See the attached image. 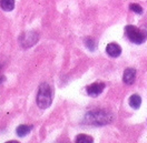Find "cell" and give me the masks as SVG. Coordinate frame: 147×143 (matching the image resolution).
<instances>
[{
  "label": "cell",
  "instance_id": "obj_2",
  "mask_svg": "<svg viewBox=\"0 0 147 143\" xmlns=\"http://www.w3.org/2000/svg\"><path fill=\"white\" fill-rule=\"evenodd\" d=\"M53 102V92L50 86L44 82L42 84H40L39 90H38V94H37V104L40 109H47L50 107Z\"/></svg>",
  "mask_w": 147,
  "mask_h": 143
},
{
  "label": "cell",
  "instance_id": "obj_15",
  "mask_svg": "<svg viewBox=\"0 0 147 143\" xmlns=\"http://www.w3.org/2000/svg\"><path fill=\"white\" fill-rule=\"evenodd\" d=\"M6 143H19V142H17V141H8V142Z\"/></svg>",
  "mask_w": 147,
  "mask_h": 143
},
{
  "label": "cell",
  "instance_id": "obj_11",
  "mask_svg": "<svg viewBox=\"0 0 147 143\" xmlns=\"http://www.w3.org/2000/svg\"><path fill=\"white\" fill-rule=\"evenodd\" d=\"M76 143H94L92 136L89 135H85V134H80L76 138Z\"/></svg>",
  "mask_w": 147,
  "mask_h": 143
},
{
  "label": "cell",
  "instance_id": "obj_1",
  "mask_svg": "<svg viewBox=\"0 0 147 143\" xmlns=\"http://www.w3.org/2000/svg\"><path fill=\"white\" fill-rule=\"evenodd\" d=\"M114 116L107 110H92L86 113L85 122L89 125H106L110 123Z\"/></svg>",
  "mask_w": 147,
  "mask_h": 143
},
{
  "label": "cell",
  "instance_id": "obj_10",
  "mask_svg": "<svg viewBox=\"0 0 147 143\" xmlns=\"http://www.w3.org/2000/svg\"><path fill=\"white\" fill-rule=\"evenodd\" d=\"M31 129H32V126H31V125L21 124L17 128L16 132H17V134H18L19 136H25V135H27V134L31 131Z\"/></svg>",
  "mask_w": 147,
  "mask_h": 143
},
{
  "label": "cell",
  "instance_id": "obj_4",
  "mask_svg": "<svg viewBox=\"0 0 147 143\" xmlns=\"http://www.w3.org/2000/svg\"><path fill=\"white\" fill-rule=\"evenodd\" d=\"M39 37H38V33L35 32V31H27L25 33H22L20 38H19V42L22 48H30L32 45H35L38 41Z\"/></svg>",
  "mask_w": 147,
  "mask_h": 143
},
{
  "label": "cell",
  "instance_id": "obj_6",
  "mask_svg": "<svg viewBox=\"0 0 147 143\" xmlns=\"http://www.w3.org/2000/svg\"><path fill=\"white\" fill-rule=\"evenodd\" d=\"M106 52L108 55L113 57V58H117L121 53V48H120L119 45H117L115 42H110L106 47Z\"/></svg>",
  "mask_w": 147,
  "mask_h": 143
},
{
  "label": "cell",
  "instance_id": "obj_12",
  "mask_svg": "<svg viewBox=\"0 0 147 143\" xmlns=\"http://www.w3.org/2000/svg\"><path fill=\"white\" fill-rule=\"evenodd\" d=\"M85 43H86V47H87L90 51H94V50L96 49V42H95V40H94L92 38H87V39L85 40Z\"/></svg>",
  "mask_w": 147,
  "mask_h": 143
},
{
  "label": "cell",
  "instance_id": "obj_13",
  "mask_svg": "<svg viewBox=\"0 0 147 143\" xmlns=\"http://www.w3.org/2000/svg\"><path fill=\"white\" fill-rule=\"evenodd\" d=\"M129 9L131 10V11H134V12H136V13H143V8L137 5V3H130L129 5Z\"/></svg>",
  "mask_w": 147,
  "mask_h": 143
},
{
  "label": "cell",
  "instance_id": "obj_3",
  "mask_svg": "<svg viewBox=\"0 0 147 143\" xmlns=\"http://www.w3.org/2000/svg\"><path fill=\"white\" fill-rule=\"evenodd\" d=\"M125 33H126V36H127V38H128L129 40L133 43H136V45L144 43L147 39L146 31L135 27V26H131V25L126 26V28H125Z\"/></svg>",
  "mask_w": 147,
  "mask_h": 143
},
{
  "label": "cell",
  "instance_id": "obj_5",
  "mask_svg": "<svg viewBox=\"0 0 147 143\" xmlns=\"http://www.w3.org/2000/svg\"><path fill=\"white\" fill-rule=\"evenodd\" d=\"M105 89V83L102 82H95L90 86H88L86 88V91L89 96H92V97H96V96H99L101 92Z\"/></svg>",
  "mask_w": 147,
  "mask_h": 143
},
{
  "label": "cell",
  "instance_id": "obj_7",
  "mask_svg": "<svg viewBox=\"0 0 147 143\" xmlns=\"http://www.w3.org/2000/svg\"><path fill=\"white\" fill-rule=\"evenodd\" d=\"M136 78V70L133 68H127L124 71V76H123V81L126 84H133Z\"/></svg>",
  "mask_w": 147,
  "mask_h": 143
},
{
  "label": "cell",
  "instance_id": "obj_9",
  "mask_svg": "<svg viewBox=\"0 0 147 143\" xmlns=\"http://www.w3.org/2000/svg\"><path fill=\"white\" fill-rule=\"evenodd\" d=\"M142 104V98L138 94H133L129 98V106L134 109H138Z\"/></svg>",
  "mask_w": 147,
  "mask_h": 143
},
{
  "label": "cell",
  "instance_id": "obj_8",
  "mask_svg": "<svg viewBox=\"0 0 147 143\" xmlns=\"http://www.w3.org/2000/svg\"><path fill=\"white\" fill-rule=\"evenodd\" d=\"M0 7L5 11H11L15 8V0H0Z\"/></svg>",
  "mask_w": 147,
  "mask_h": 143
},
{
  "label": "cell",
  "instance_id": "obj_14",
  "mask_svg": "<svg viewBox=\"0 0 147 143\" xmlns=\"http://www.w3.org/2000/svg\"><path fill=\"white\" fill-rule=\"evenodd\" d=\"M0 68H1V67H0ZM3 80H5V77L0 74V83H1V82H2V81H3Z\"/></svg>",
  "mask_w": 147,
  "mask_h": 143
}]
</instances>
